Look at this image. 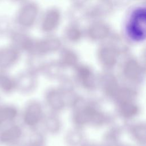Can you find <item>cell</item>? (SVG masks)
<instances>
[{"label": "cell", "instance_id": "obj_9", "mask_svg": "<svg viewBox=\"0 0 146 146\" xmlns=\"http://www.w3.org/2000/svg\"><path fill=\"white\" fill-rule=\"evenodd\" d=\"M139 68L135 63L129 64L126 69V75L131 78H136L139 74Z\"/></svg>", "mask_w": 146, "mask_h": 146}, {"label": "cell", "instance_id": "obj_2", "mask_svg": "<svg viewBox=\"0 0 146 146\" xmlns=\"http://www.w3.org/2000/svg\"><path fill=\"white\" fill-rule=\"evenodd\" d=\"M19 51L11 45L0 47V70L7 71L17 62Z\"/></svg>", "mask_w": 146, "mask_h": 146}, {"label": "cell", "instance_id": "obj_5", "mask_svg": "<svg viewBox=\"0 0 146 146\" xmlns=\"http://www.w3.org/2000/svg\"><path fill=\"white\" fill-rule=\"evenodd\" d=\"M40 114L41 109L39 104L36 103H31L27 106L24 111L23 121L29 126L34 125L39 121Z\"/></svg>", "mask_w": 146, "mask_h": 146}, {"label": "cell", "instance_id": "obj_7", "mask_svg": "<svg viewBox=\"0 0 146 146\" xmlns=\"http://www.w3.org/2000/svg\"><path fill=\"white\" fill-rule=\"evenodd\" d=\"M13 30L11 19L5 15H0V38L9 37Z\"/></svg>", "mask_w": 146, "mask_h": 146}, {"label": "cell", "instance_id": "obj_4", "mask_svg": "<svg viewBox=\"0 0 146 146\" xmlns=\"http://www.w3.org/2000/svg\"><path fill=\"white\" fill-rule=\"evenodd\" d=\"M18 116L17 108L11 104L0 105V129L13 123Z\"/></svg>", "mask_w": 146, "mask_h": 146}, {"label": "cell", "instance_id": "obj_1", "mask_svg": "<svg viewBox=\"0 0 146 146\" xmlns=\"http://www.w3.org/2000/svg\"><path fill=\"white\" fill-rule=\"evenodd\" d=\"M145 11L144 7L135 10L127 20L126 31L128 36L136 41H140L145 38Z\"/></svg>", "mask_w": 146, "mask_h": 146}, {"label": "cell", "instance_id": "obj_11", "mask_svg": "<svg viewBox=\"0 0 146 146\" xmlns=\"http://www.w3.org/2000/svg\"><path fill=\"white\" fill-rule=\"evenodd\" d=\"M1 104H1V98H0V105Z\"/></svg>", "mask_w": 146, "mask_h": 146}, {"label": "cell", "instance_id": "obj_3", "mask_svg": "<svg viewBox=\"0 0 146 146\" xmlns=\"http://www.w3.org/2000/svg\"><path fill=\"white\" fill-rule=\"evenodd\" d=\"M22 131L21 127L11 123L0 129V144L10 145L17 142L21 137Z\"/></svg>", "mask_w": 146, "mask_h": 146}, {"label": "cell", "instance_id": "obj_8", "mask_svg": "<svg viewBox=\"0 0 146 146\" xmlns=\"http://www.w3.org/2000/svg\"><path fill=\"white\" fill-rule=\"evenodd\" d=\"M137 111V108L132 104L125 103L122 106V112L124 115L127 117L133 115Z\"/></svg>", "mask_w": 146, "mask_h": 146}, {"label": "cell", "instance_id": "obj_10", "mask_svg": "<svg viewBox=\"0 0 146 146\" xmlns=\"http://www.w3.org/2000/svg\"><path fill=\"white\" fill-rule=\"evenodd\" d=\"M80 75L82 78H83V79H85L88 78L90 75V72L87 69H82L80 71Z\"/></svg>", "mask_w": 146, "mask_h": 146}, {"label": "cell", "instance_id": "obj_6", "mask_svg": "<svg viewBox=\"0 0 146 146\" xmlns=\"http://www.w3.org/2000/svg\"><path fill=\"white\" fill-rule=\"evenodd\" d=\"M16 89L15 79L5 71L0 70V91L5 94L12 93Z\"/></svg>", "mask_w": 146, "mask_h": 146}]
</instances>
